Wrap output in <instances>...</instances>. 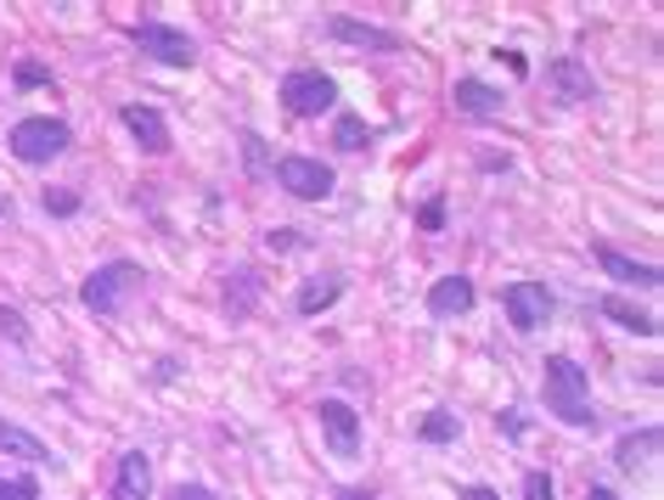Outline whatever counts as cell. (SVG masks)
<instances>
[{
    "mask_svg": "<svg viewBox=\"0 0 664 500\" xmlns=\"http://www.w3.org/2000/svg\"><path fill=\"white\" fill-rule=\"evenodd\" d=\"M332 102H339V85H332V74H321V68H294L288 79H281V108H288L294 119H321Z\"/></svg>",
    "mask_w": 664,
    "mask_h": 500,
    "instance_id": "cell-4",
    "label": "cell"
},
{
    "mask_svg": "<svg viewBox=\"0 0 664 500\" xmlns=\"http://www.w3.org/2000/svg\"><path fill=\"white\" fill-rule=\"evenodd\" d=\"M473 310V281L467 276H440L429 287V315L434 321H451V315H467Z\"/></svg>",
    "mask_w": 664,
    "mask_h": 500,
    "instance_id": "cell-14",
    "label": "cell"
},
{
    "mask_svg": "<svg viewBox=\"0 0 664 500\" xmlns=\"http://www.w3.org/2000/svg\"><path fill=\"white\" fill-rule=\"evenodd\" d=\"M524 500H557V489H552V478H546L541 467L524 473Z\"/></svg>",
    "mask_w": 664,
    "mask_h": 500,
    "instance_id": "cell-26",
    "label": "cell"
},
{
    "mask_svg": "<svg viewBox=\"0 0 664 500\" xmlns=\"http://www.w3.org/2000/svg\"><path fill=\"white\" fill-rule=\"evenodd\" d=\"M243 153H248V175H254V180H265V175L276 169V158H270V146H265L259 135H243Z\"/></svg>",
    "mask_w": 664,
    "mask_h": 500,
    "instance_id": "cell-23",
    "label": "cell"
},
{
    "mask_svg": "<svg viewBox=\"0 0 664 500\" xmlns=\"http://www.w3.org/2000/svg\"><path fill=\"white\" fill-rule=\"evenodd\" d=\"M451 102H456V113H467V119H496V113L507 108V90H501V85H485V79H456Z\"/></svg>",
    "mask_w": 664,
    "mask_h": 500,
    "instance_id": "cell-10",
    "label": "cell"
},
{
    "mask_svg": "<svg viewBox=\"0 0 664 500\" xmlns=\"http://www.w3.org/2000/svg\"><path fill=\"white\" fill-rule=\"evenodd\" d=\"M496 427H501V433L518 444V438H524V427H530V422H524V411H501V416H496Z\"/></svg>",
    "mask_w": 664,
    "mask_h": 500,
    "instance_id": "cell-29",
    "label": "cell"
},
{
    "mask_svg": "<svg viewBox=\"0 0 664 500\" xmlns=\"http://www.w3.org/2000/svg\"><path fill=\"white\" fill-rule=\"evenodd\" d=\"M541 382H546V411H552L557 422H568V427H597V411H591V377H586L580 360L552 355L546 371H541Z\"/></svg>",
    "mask_w": 664,
    "mask_h": 500,
    "instance_id": "cell-1",
    "label": "cell"
},
{
    "mask_svg": "<svg viewBox=\"0 0 664 500\" xmlns=\"http://www.w3.org/2000/svg\"><path fill=\"white\" fill-rule=\"evenodd\" d=\"M501 310H507L512 332H541L557 310V298L546 281H512V287H501Z\"/></svg>",
    "mask_w": 664,
    "mask_h": 500,
    "instance_id": "cell-7",
    "label": "cell"
},
{
    "mask_svg": "<svg viewBox=\"0 0 664 500\" xmlns=\"http://www.w3.org/2000/svg\"><path fill=\"white\" fill-rule=\"evenodd\" d=\"M130 40H135L153 63H164V68H192V63H198L192 34H186V29H169V23H158V18H141V23L130 29Z\"/></svg>",
    "mask_w": 664,
    "mask_h": 500,
    "instance_id": "cell-5",
    "label": "cell"
},
{
    "mask_svg": "<svg viewBox=\"0 0 664 500\" xmlns=\"http://www.w3.org/2000/svg\"><path fill=\"white\" fill-rule=\"evenodd\" d=\"M586 500H620V495H613L608 484H597V489H586Z\"/></svg>",
    "mask_w": 664,
    "mask_h": 500,
    "instance_id": "cell-34",
    "label": "cell"
},
{
    "mask_svg": "<svg viewBox=\"0 0 664 500\" xmlns=\"http://www.w3.org/2000/svg\"><path fill=\"white\" fill-rule=\"evenodd\" d=\"M0 500H40L34 478H0Z\"/></svg>",
    "mask_w": 664,
    "mask_h": 500,
    "instance_id": "cell-27",
    "label": "cell"
},
{
    "mask_svg": "<svg viewBox=\"0 0 664 500\" xmlns=\"http://www.w3.org/2000/svg\"><path fill=\"white\" fill-rule=\"evenodd\" d=\"M597 265L613 276V281H626V287H659V265H642V259H631V254H620V247H608V242H597Z\"/></svg>",
    "mask_w": 664,
    "mask_h": 500,
    "instance_id": "cell-13",
    "label": "cell"
},
{
    "mask_svg": "<svg viewBox=\"0 0 664 500\" xmlns=\"http://www.w3.org/2000/svg\"><path fill=\"white\" fill-rule=\"evenodd\" d=\"M332 500H377V489H339Z\"/></svg>",
    "mask_w": 664,
    "mask_h": 500,
    "instance_id": "cell-33",
    "label": "cell"
},
{
    "mask_svg": "<svg viewBox=\"0 0 664 500\" xmlns=\"http://www.w3.org/2000/svg\"><path fill=\"white\" fill-rule=\"evenodd\" d=\"M417 225H422V231H445V203H440V197H429V203H422Z\"/></svg>",
    "mask_w": 664,
    "mask_h": 500,
    "instance_id": "cell-28",
    "label": "cell"
},
{
    "mask_svg": "<svg viewBox=\"0 0 664 500\" xmlns=\"http://www.w3.org/2000/svg\"><path fill=\"white\" fill-rule=\"evenodd\" d=\"M653 449H659V427H642L637 438H620L613 462H620V467H637V462H648V456H653Z\"/></svg>",
    "mask_w": 664,
    "mask_h": 500,
    "instance_id": "cell-21",
    "label": "cell"
},
{
    "mask_svg": "<svg viewBox=\"0 0 664 500\" xmlns=\"http://www.w3.org/2000/svg\"><path fill=\"white\" fill-rule=\"evenodd\" d=\"M372 124L366 119H339L332 124V146H339V153H361V146H372Z\"/></svg>",
    "mask_w": 664,
    "mask_h": 500,
    "instance_id": "cell-20",
    "label": "cell"
},
{
    "mask_svg": "<svg viewBox=\"0 0 664 500\" xmlns=\"http://www.w3.org/2000/svg\"><path fill=\"white\" fill-rule=\"evenodd\" d=\"M18 85H23V90L52 85V68H45V63H34V57H23V63H18Z\"/></svg>",
    "mask_w": 664,
    "mask_h": 500,
    "instance_id": "cell-25",
    "label": "cell"
},
{
    "mask_svg": "<svg viewBox=\"0 0 664 500\" xmlns=\"http://www.w3.org/2000/svg\"><path fill=\"white\" fill-rule=\"evenodd\" d=\"M68 141H74V130H68L63 119L34 113V119H18V124H12V158L29 164V169H40V164L63 158V153H68Z\"/></svg>",
    "mask_w": 664,
    "mask_h": 500,
    "instance_id": "cell-3",
    "label": "cell"
},
{
    "mask_svg": "<svg viewBox=\"0 0 664 500\" xmlns=\"http://www.w3.org/2000/svg\"><path fill=\"white\" fill-rule=\"evenodd\" d=\"M12 214V197H0V220H7Z\"/></svg>",
    "mask_w": 664,
    "mask_h": 500,
    "instance_id": "cell-35",
    "label": "cell"
},
{
    "mask_svg": "<svg viewBox=\"0 0 664 500\" xmlns=\"http://www.w3.org/2000/svg\"><path fill=\"white\" fill-rule=\"evenodd\" d=\"M119 119H124V130L141 141V153H153V158H164V153H169V124H164V113H158V108L130 102Z\"/></svg>",
    "mask_w": 664,
    "mask_h": 500,
    "instance_id": "cell-9",
    "label": "cell"
},
{
    "mask_svg": "<svg viewBox=\"0 0 664 500\" xmlns=\"http://www.w3.org/2000/svg\"><path fill=\"white\" fill-rule=\"evenodd\" d=\"M265 242H270V247H305V236H299V231H270Z\"/></svg>",
    "mask_w": 664,
    "mask_h": 500,
    "instance_id": "cell-31",
    "label": "cell"
},
{
    "mask_svg": "<svg viewBox=\"0 0 664 500\" xmlns=\"http://www.w3.org/2000/svg\"><path fill=\"white\" fill-rule=\"evenodd\" d=\"M169 500H220L214 489H203V484H175L169 489Z\"/></svg>",
    "mask_w": 664,
    "mask_h": 500,
    "instance_id": "cell-30",
    "label": "cell"
},
{
    "mask_svg": "<svg viewBox=\"0 0 664 500\" xmlns=\"http://www.w3.org/2000/svg\"><path fill=\"white\" fill-rule=\"evenodd\" d=\"M546 85L557 90V102H591V74L580 57H557L546 68Z\"/></svg>",
    "mask_w": 664,
    "mask_h": 500,
    "instance_id": "cell-15",
    "label": "cell"
},
{
    "mask_svg": "<svg viewBox=\"0 0 664 500\" xmlns=\"http://www.w3.org/2000/svg\"><path fill=\"white\" fill-rule=\"evenodd\" d=\"M327 34L344 40V45H366V52H400V34L377 29V23H361V18H327Z\"/></svg>",
    "mask_w": 664,
    "mask_h": 500,
    "instance_id": "cell-11",
    "label": "cell"
},
{
    "mask_svg": "<svg viewBox=\"0 0 664 500\" xmlns=\"http://www.w3.org/2000/svg\"><path fill=\"white\" fill-rule=\"evenodd\" d=\"M40 203H45V214H52V220H74V214H79V191H68V186H45Z\"/></svg>",
    "mask_w": 664,
    "mask_h": 500,
    "instance_id": "cell-22",
    "label": "cell"
},
{
    "mask_svg": "<svg viewBox=\"0 0 664 500\" xmlns=\"http://www.w3.org/2000/svg\"><path fill=\"white\" fill-rule=\"evenodd\" d=\"M321 433H327V449L339 462H355L361 456V416H355V405H344V399H321Z\"/></svg>",
    "mask_w": 664,
    "mask_h": 500,
    "instance_id": "cell-8",
    "label": "cell"
},
{
    "mask_svg": "<svg viewBox=\"0 0 664 500\" xmlns=\"http://www.w3.org/2000/svg\"><path fill=\"white\" fill-rule=\"evenodd\" d=\"M339 292H344V276H321V281H305L299 287V315H321L327 304H339Z\"/></svg>",
    "mask_w": 664,
    "mask_h": 500,
    "instance_id": "cell-17",
    "label": "cell"
},
{
    "mask_svg": "<svg viewBox=\"0 0 664 500\" xmlns=\"http://www.w3.org/2000/svg\"><path fill=\"white\" fill-rule=\"evenodd\" d=\"M141 287H147V270H141L135 259H113L102 270H90L79 298H85V310L90 315H119L130 298H141Z\"/></svg>",
    "mask_w": 664,
    "mask_h": 500,
    "instance_id": "cell-2",
    "label": "cell"
},
{
    "mask_svg": "<svg viewBox=\"0 0 664 500\" xmlns=\"http://www.w3.org/2000/svg\"><path fill=\"white\" fill-rule=\"evenodd\" d=\"M0 456H18V462H57L52 444L34 438V433L18 427V422H7V416H0Z\"/></svg>",
    "mask_w": 664,
    "mask_h": 500,
    "instance_id": "cell-16",
    "label": "cell"
},
{
    "mask_svg": "<svg viewBox=\"0 0 664 500\" xmlns=\"http://www.w3.org/2000/svg\"><path fill=\"white\" fill-rule=\"evenodd\" d=\"M602 315H608V321H620V326H626V332H637V337H653V332H659V321H653L648 310L626 304V298H602Z\"/></svg>",
    "mask_w": 664,
    "mask_h": 500,
    "instance_id": "cell-19",
    "label": "cell"
},
{
    "mask_svg": "<svg viewBox=\"0 0 664 500\" xmlns=\"http://www.w3.org/2000/svg\"><path fill=\"white\" fill-rule=\"evenodd\" d=\"M417 438H422V444H456V438H462V416L445 411V405H434L429 416L417 422Z\"/></svg>",
    "mask_w": 664,
    "mask_h": 500,
    "instance_id": "cell-18",
    "label": "cell"
},
{
    "mask_svg": "<svg viewBox=\"0 0 664 500\" xmlns=\"http://www.w3.org/2000/svg\"><path fill=\"white\" fill-rule=\"evenodd\" d=\"M0 337H12L18 348H29V343H34V332H29V321H23L18 310H7V304H0Z\"/></svg>",
    "mask_w": 664,
    "mask_h": 500,
    "instance_id": "cell-24",
    "label": "cell"
},
{
    "mask_svg": "<svg viewBox=\"0 0 664 500\" xmlns=\"http://www.w3.org/2000/svg\"><path fill=\"white\" fill-rule=\"evenodd\" d=\"M462 500H501V489H490V484H467Z\"/></svg>",
    "mask_w": 664,
    "mask_h": 500,
    "instance_id": "cell-32",
    "label": "cell"
},
{
    "mask_svg": "<svg viewBox=\"0 0 664 500\" xmlns=\"http://www.w3.org/2000/svg\"><path fill=\"white\" fill-rule=\"evenodd\" d=\"M276 180H281V191L288 197H299V203H321V197L339 186V175H332V164H321V158H305V153H288V158H276V169H270Z\"/></svg>",
    "mask_w": 664,
    "mask_h": 500,
    "instance_id": "cell-6",
    "label": "cell"
},
{
    "mask_svg": "<svg viewBox=\"0 0 664 500\" xmlns=\"http://www.w3.org/2000/svg\"><path fill=\"white\" fill-rule=\"evenodd\" d=\"M113 500H153V462L141 456V449H124V456H119Z\"/></svg>",
    "mask_w": 664,
    "mask_h": 500,
    "instance_id": "cell-12",
    "label": "cell"
}]
</instances>
